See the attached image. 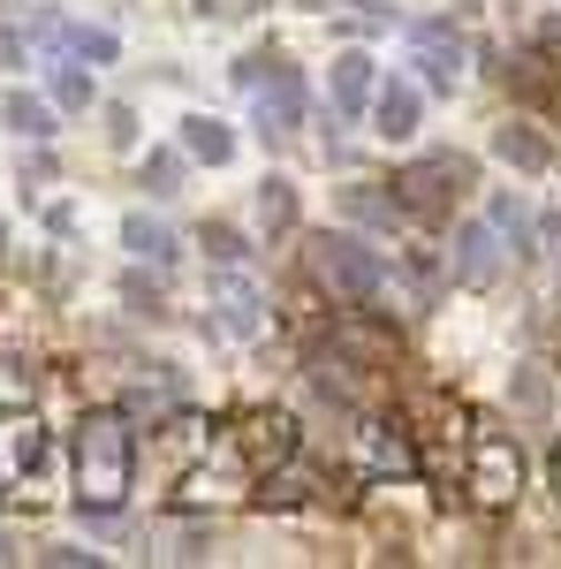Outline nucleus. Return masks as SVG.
<instances>
[{"label": "nucleus", "instance_id": "nucleus-6", "mask_svg": "<svg viewBox=\"0 0 561 569\" xmlns=\"http://www.w3.org/2000/svg\"><path fill=\"white\" fill-rule=\"evenodd\" d=\"M289 456H297V426H289L281 410H266V418L243 426V463H266V471H273V463H289Z\"/></svg>", "mask_w": 561, "mask_h": 569}, {"label": "nucleus", "instance_id": "nucleus-1", "mask_svg": "<svg viewBox=\"0 0 561 569\" xmlns=\"http://www.w3.org/2000/svg\"><path fill=\"white\" fill-rule=\"evenodd\" d=\"M130 463H137V440L122 410H91L77 426V509L91 517H114L122 493H130Z\"/></svg>", "mask_w": 561, "mask_h": 569}, {"label": "nucleus", "instance_id": "nucleus-14", "mask_svg": "<svg viewBox=\"0 0 561 569\" xmlns=\"http://www.w3.org/2000/svg\"><path fill=\"white\" fill-rule=\"evenodd\" d=\"M372 114H380V130H388V137H410V122H418V91H410V84H388Z\"/></svg>", "mask_w": 561, "mask_h": 569}, {"label": "nucleus", "instance_id": "nucleus-21", "mask_svg": "<svg viewBox=\"0 0 561 569\" xmlns=\"http://www.w3.org/2000/svg\"><path fill=\"white\" fill-rule=\"evenodd\" d=\"M53 91H61V107H91V84H84V77H61Z\"/></svg>", "mask_w": 561, "mask_h": 569}, {"label": "nucleus", "instance_id": "nucleus-3", "mask_svg": "<svg viewBox=\"0 0 561 569\" xmlns=\"http://www.w3.org/2000/svg\"><path fill=\"white\" fill-rule=\"evenodd\" d=\"M463 190H471V168L440 152V160H410V168L394 176V206H402V213H418V220H440Z\"/></svg>", "mask_w": 561, "mask_h": 569}, {"label": "nucleus", "instance_id": "nucleus-7", "mask_svg": "<svg viewBox=\"0 0 561 569\" xmlns=\"http://www.w3.org/2000/svg\"><path fill=\"white\" fill-rule=\"evenodd\" d=\"M501 84L517 91V99H531V107H554V114H561V77H554V61H547V53L509 61V69H501Z\"/></svg>", "mask_w": 561, "mask_h": 569}, {"label": "nucleus", "instance_id": "nucleus-11", "mask_svg": "<svg viewBox=\"0 0 561 569\" xmlns=\"http://www.w3.org/2000/svg\"><path fill=\"white\" fill-rule=\"evenodd\" d=\"M220 327L228 335H259V289L251 281H220Z\"/></svg>", "mask_w": 561, "mask_h": 569}, {"label": "nucleus", "instance_id": "nucleus-8", "mask_svg": "<svg viewBox=\"0 0 561 569\" xmlns=\"http://www.w3.org/2000/svg\"><path fill=\"white\" fill-rule=\"evenodd\" d=\"M334 357H342V365H372V372H380V365L394 357V335H388V327H334Z\"/></svg>", "mask_w": 561, "mask_h": 569}, {"label": "nucleus", "instance_id": "nucleus-5", "mask_svg": "<svg viewBox=\"0 0 561 569\" xmlns=\"http://www.w3.org/2000/svg\"><path fill=\"white\" fill-rule=\"evenodd\" d=\"M303 122V84H297V69H273L259 84V130L266 137H289Z\"/></svg>", "mask_w": 561, "mask_h": 569}, {"label": "nucleus", "instance_id": "nucleus-2", "mask_svg": "<svg viewBox=\"0 0 561 569\" xmlns=\"http://www.w3.org/2000/svg\"><path fill=\"white\" fill-rule=\"evenodd\" d=\"M311 281H319L327 297H342V305H364V297L388 281V266H380V251H364V243H349V236H319V243H311Z\"/></svg>", "mask_w": 561, "mask_h": 569}, {"label": "nucleus", "instance_id": "nucleus-19", "mask_svg": "<svg viewBox=\"0 0 561 569\" xmlns=\"http://www.w3.org/2000/svg\"><path fill=\"white\" fill-rule=\"evenodd\" d=\"M8 122H16L23 137H46V107H39V99H23V91H16V99H8Z\"/></svg>", "mask_w": 561, "mask_h": 569}, {"label": "nucleus", "instance_id": "nucleus-20", "mask_svg": "<svg viewBox=\"0 0 561 569\" xmlns=\"http://www.w3.org/2000/svg\"><path fill=\"white\" fill-rule=\"evenodd\" d=\"M39 456H46L39 426H23V433H16V471H39Z\"/></svg>", "mask_w": 561, "mask_h": 569}, {"label": "nucleus", "instance_id": "nucleus-17", "mask_svg": "<svg viewBox=\"0 0 561 569\" xmlns=\"http://www.w3.org/2000/svg\"><path fill=\"white\" fill-rule=\"evenodd\" d=\"M501 160H517V168H547V144L531 130H501Z\"/></svg>", "mask_w": 561, "mask_h": 569}, {"label": "nucleus", "instance_id": "nucleus-22", "mask_svg": "<svg viewBox=\"0 0 561 569\" xmlns=\"http://www.w3.org/2000/svg\"><path fill=\"white\" fill-rule=\"evenodd\" d=\"M547 53H554V61H561V23H547Z\"/></svg>", "mask_w": 561, "mask_h": 569}, {"label": "nucleus", "instance_id": "nucleus-10", "mask_svg": "<svg viewBox=\"0 0 561 569\" xmlns=\"http://www.w3.org/2000/svg\"><path fill=\"white\" fill-rule=\"evenodd\" d=\"M455 273H463V281H493V273H501V236H493V228H463Z\"/></svg>", "mask_w": 561, "mask_h": 569}, {"label": "nucleus", "instance_id": "nucleus-9", "mask_svg": "<svg viewBox=\"0 0 561 569\" xmlns=\"http://www.w3.org/2000/svg\"><path fill=\"white\" fill-rule=\"evenodd\" d=\"M418 61H425L432 84H448V77H455V61H463L455 31H448V23H418Z\"/></svg>", "mask_w": 561, "mask_h": 569}, {"label": "nucleus", "instance_id": "nucleus-12", "mask_svg": "<svg viewBox=\"0 0 561 569\" xmlns=\"http://www.w3.org/2000/svg\"><path fill=\"white\" fill-rule=\"evenodd\" d=\"M372 463L394 471V479H402V471H418V448L402 440V426H372Z\"/></svg>", "mask_w": 561, "mask_h": 569}, {"label": "nucleus", "instance_id": "nucleus-15", "mask_svg": "<svg viewBox=\"0 0 561 569\" xmlns=\"http://www.w3.org/2000/svg\"><path fill=\"white\" fill-rule=\"evenodd\" d=\"M130 251H137V259H152V266H168L174 259V236L160 228V220H130Z\"/></svg>", "mask_w": 561, "mask_h": 569}, {"label": "nucleus", "instance_id": "nucleus-23", "mask_svg": "<svg viewBox=\"0 0 561 569\" xmlns=\"http://www.w3.org/2000/svg\"><path fill=\"white\" fill-rule=\"evenodd\" d=\"M554 493H561V440H554Z\"/></svg>", "mask_w": 561, "mask_h": 569}, {"label": "nucleus", "instance_id": "nucleus-4", "mask_svg": "<svg viewBox=\"0 0 561 569\" xmlns=\"http://www.w3.org/2000/svg\"><path fill=\"white\" fill-rule=\"evenodd\" d=\"M471 493L485 509H501V501H517V448L509 440H478V471H471Z\"/></svg>", "mask_w": 561, "mask_h": 569}, {"label": "nucleus", "instance_id": "nucleus-18", "mask_svg": "<svg viewBox=\"0 0 561 569\" xmlns=\"http://www.w3.org/2000/svg\"><path fill=\"white\" fill-rule=\"evenodd\" d=\"M259 213H266V228H289V220H297V198H289V182H266V190H259Z\"/></svg>", "mask_w": 561, "mask_h": 569}, {"label": "nucleus", "instance_id": "nucleus-16", "mask_svg": "<svg viewBox=\"0 0 561 569\" xmlns=\"http://www.w3.org/2000/svg\"><path fill=\"white\" fill-rule=\"evenodd\" d=\"M182 144H190V152H198V160H206V168H220V160H228V152H236V137L220 130V122H190V137H182Z\"/></svg>", "mask_w": 561, "mask_h": 569}, {"label": "nucleus", "instance_id": "nucleus-13", "mask_svg": "<svg viewBox=\"0 0 561 569\" xmlns=\"http://www.w3.org/2000/svg\"><path fill=\"white\" fill-rule=\"evenodd\" d=\"M364 91H372V61L364 53H342L334 61V107H364Z\"/></svg>", "mask_w": 561, "mask_h": 569}]
</instances>
